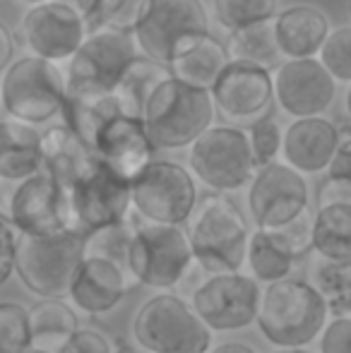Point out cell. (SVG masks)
Segmentation results:
<instances>
[{
    "label": "cell",
    "instance_id": "6da1fadb",
    "mask_svg": "<svg viewBox=\"0 0 351 353\" xmlns=\"http://www.w3.org/2000/svg\"><path fill=\"white\" fill-rule=\"evenodd\" d=\"M185 223V236L197 270L207 276L236 274L243 270L250 228L231 197L214 192L197 200Z\"/></svg>",
    "mask_w": 351,
    "mask_h": 353
},
{
    "label": "cell",
    "instance_id": "7a4b0ae2",
    "mask_svg": "<svg viewBox=\"0 0 351 353\" xmlns=\"http://www.w3.org/2000/svg\"><path fill=\"white\" fill-rule=\"evenodd\" d=\"M328 320L323 298L305 279L289 276L260 288L255 325L274 349H308Z\"/></svg>",
    "mask_w": 351,
    "mask_h": 353
},
{
    "label": "cell",
    "instance_id": "3957f363",
    "mask_svg": "<svg viewBox=\"0 0 351 353\" xmlns=\"http://www.w3.org/2000/svg\"><path fill=\"white\" fill-rule=\"evenodd\" d=\"M214 121L210 92L169 77L154 89L142 113V125L154 149L190 147Z\"/></svg>",
    "mask_w": 351,
    "mask_h": 353
},
{
    "label": "cell",
    "instance_id": "277c9868",
    "mask_svg": "<svg viewBox=\"0 0 351 353\" xmlns=\"http://www.w3.org/2000/svg\"><path fill=\"white\" fill-rule=\"evenodd\" d=\"M132 339L145 353H207L212 332L176 293L152 296L132 317Z\"/></svg>",
    "mask_w": 351,
    "mask_h": 353
},
{
    "label": "cell",
    "instance_id": "5b68a950",
    "mask_svg": "<svg viewBox=\"0 0 351 353\" xmlns=\"http://www.w3.org/2000/svg\"><path fill=\"white\" fill-rule=\"evenodd\" d=\"M130 34L140 56L169 65L185 43L210 34V17L202 0H145Z\"/></svg>",
    "mask_w": 351,
    "mask_h": 353
},
{
    "label": "cell",
    "instance_id": "8992f818",
    "mask_svg": "<svg viewBox=\"0 0 351 353\" xmlns=\"http://www.w3.org/2000/svg\"><path fill=\"white\" fill-rule=\"evenodd\" d=\"M0 103L5 116L19 123L34 128L48 123L66 103V72L41 58H19L3 77Z\"/></svg>",
    "mask_w": 351,
    "mask_h": 353
},
{
    "label": "cell",
    "instance_id": "52a82bcc",
    "mask_svg": "<svg viewBox=\"0 0 351 353\" xmlns=\"http://www.w3.org/2000/svg\"><path fill=\"white\" fill-rule=\"evenodd\" d=\"M190 270H195V262H192L185 228L142 223L137 219L130 255H128V272L135 286L169 291L185 279Z\"/></svg>",
    "mask_w": 351,
    "mask_h": 353
},
{
    "label": "cell",
    "instance_id": "ba28073f",
    "mask_svg": "<svg viewBox=\"0 0 351 353\" xmlns=\"http://www.w3.org/2000/svg\"><path fill=\"white\" fill-rule=\"evenodd\" d=\"M140 56L130 32L101 27L87 32L82 46L68 61L66 97L113 94L123 70Z\"/></svg>",
    "mask_w": 351,
    "mask_h": 353
},
{
    "label": "cell",
    "instance_id": "9c48e42d",
    "mask_svg": "<svg viewBox=\"0 0 351 353\" xmlns=\"http://www.w3.org/2000/svg\"><path fill=\"white\" fill-rule=\"evenodd\" d=\"M190 176L197 178L217 195H229L250 183L255 176V161L250 154L248 135L236 125H210L188 154Z\"/></svg>",
    "mask_w": 351,
    "mask_h": 353
},
{
    "label": "cell",
    "instance_id": "30bf717a",
    "mask_svg": "<svg viewBox=\"0 0 351 353\" xmlns=\"http://www.w3.org/2000/svg\"><path fill=\"white\" fill-rule=\"evenodd\" d=\"M82 260V233L63 231L56 236H19L14 274L27 291L43 298H63Z\"/></svg>",
    "mask_w": 351,
    "mask_h": 353
},
{
    "label": "cell",
    "instance_id": "8fae6325",
    "mask_svg": "<svg viewBox=\"0 0 351 353\" xmlns=\"http://www.w3.org/2000/svg\"><path fill=\"white\" fill-rule=\"evenodd\" d=\"M197 205V183L185 166L154 159L130 183V212L142 223L183 226Z\"/></svg>",
    "mask_w": 351,
    "mask_h": 353
},
{
    "label": "cell",
    "instance_id": "7c38bea8",
    "mask_svg": "<svg viewBox=\"0 0 351 353\" xmlns=\"http://www.w3.org/2000/svg\"><path fill=\"white\" fill-rule=\"evenodd\" d=\"M260 283L243 272L210 274L190 293L192 312L210 332H236L255 325Z\"/></svg>",
    "mask_w": 351,
    "mask_h": 353
},
{
    "label": "cell",
    "instance_id": "4fadbf2b",
    "mask_svg": "<svg viewBox=\"0 0 351 353\" xmlns=\"http://www.w3.org/2000/svg\"><path fill=\"white\" fill-rule=\"evenodd\" d=\"M310 207L308 183L284 161L258 168L248 183V212L255 228L274 231Z\"/></svg>",
    "mask_w": 351,
    "mask_h": 353
},
{
    "label": "cell",
    "instance_id": "5bb4252c",
    "mask_svg": "<svg viewBox=\"0 0 351 353\" xmlns=\"http://www.w3.org/2000/svg\"><path fill=\"white\" fill-rule=\"evenodd\" d=\"M68 202H70L72 226L77 233H89L101 226L121 223L132 214L130 183L118 178L99 159L68 190Z\"/></svg>",
    "mask_w": 351,
    "mask_h": 353
},
{
    "label": "cell",
    "instance_id": "9a60e30c",
    "mask_svg": "<svg viewBox=\"0 0 351 353\" xmlns=\"http://www.w3.org/2000/svg\"><path fill=\"white\" fill-rule=\"evenodd\" d=\"M8 223L19 236H56L75 231L68 190H63L48 173L37 171L14 190Z\"/></svg>",
    "mask_w": 351,
    "mask_h": 353
},
{
    "label": "cell",
    "instance_id": "2e32d148",
    "mask_svg": "<svg viewBox=\"0 0 351 353\" xmlns=\"http://www.w3.org/2000/svg\"><path fill=\"white\" fill-rule=\"evenodd\" d=\"M87 37V24L75 5L48 0L32 5L22 19V39L34 58L48 63L70 61Z\"/></svg>",
    "mask_w": 351,
    "mask_h": 353
},
{
    "label": "cell",
    "instance_id": "e0dca14e",
    "mask_svg": "<svg viewBox=\"0 0 351 353\" xmlns=\"http://www.w3.org/2000/svg\"><path fill=\"white\" fill-rule=\"evenodd\" d=\"M272 94L281 111L294 121L318 118L332 106L337 82L323 70L315 58L308 61H284L272 74Z\"/></svg>",
    "mask_w": 351,
    "mask_h": 353
},
{
    "label": "cell",
    "instance_id": "ac0fdd59",
    "mask_svg": "<svg viewBox=\"0 0 351 353\" xmlns=\"http://www.w3.org/2000/svg\"><path fill=\"white\" fill-rule=\"evenodd\" d=\"M214 111L231 123H255L267 116L274 94H272V72L248 63H231L217 77L210 89Z\"/></svg>",
    "mask_w": 351,
    "mask_h": 353
},
{
    "label": "cell",
    "instance_id": "d6986e66",
    "mask_svg": "<svg viewBox=\"0 0 351 353\" xmlns=\"http://www.w3.org/2000/svg\"><path fill=\"white\" fill-rule=\"evenodd\" d=\"M92 152L118 178L132 183L154 161L157 149L152 147L140 118L118 113L97 132Z\"/></svg>",
    "mask_w": 351,
    "mask_h": 353
},
{
    "label": "cell",
    "instance_id": "ffe728a7",
    "mask_svg": "<svg viewBox=\"0 0 351 353\" xmlns=\"http://www.w3.org/2000/svg\"><path fill=\"white\" fill-rule=\"evenodd\" d=\"M130 288H135L132 281L116 265L99 257H82L66 296L70 298L75 310L87 315H103L121 305Z\"/></svg>",
    "mask_w": 351,
    "mask_h": 353
},
{
    "label": "cell",
    "instance_id": "44dd1931",
    "mask_svg": "<svg viewBox=\"0 0 351 353\" xmlns=\"http://www.w3.org/2000/svg\"><path fill=\"white\" fill-rule=\"evenodd\" d=\"M339 142V125L318 118H299L281 130V157L296 173H320L328 168Z\"/></svg>",
    "mask_w": 351,
    "mask_h": 353
},
{
    "label": "cell",
    "instance_id": "7402d4cb",
    "mask_svg": "<svg viewBox=\"0 0 351 353\" xmlns=\"http://www.w3.org/2000/svg\"><path fill=\"white\" fill-rule=\"evenodd\" d=\"M274 41L279 56L286 61H308L315 58L330 34V22L323 10L313 5H294L274 14Z\"/></svg>",
    "mask_w": 351,
    "mask_h": 353
},
{
    "label": "cell",
    "instance_id": "603a6c76",
    "mask_svg": "<svg viewBox=\"0 0 351 353\" xmlns=\"http://www.w3.org/2000/svg\"><path fill=\"white\" fill-rule=\"evenodd\" d=\"M39 157H41V171L48 173L63 190H70L75 181H80L97 161L92 149L68 125H51L46 132H41Z\"/></svg>",
    "mask_w": 351,
    "mask_h": 353
},
{
    "label": "cell",
    "instance_id": "cb8c5ba5",
    "mask_svg": "<svg viewBox=\"0 0 351 353\" xmlns=\"http://www.w3.org/2000/svg\"><path fill=\"white\" fill-rule=\"evenodd\" d=\"M226 65H229V56H226L224 43L212 34H205V37H197L190 43H185L171 58L166 70L171 77L188 87L210 92Z\"/></svg>",
    "mask_w": 351,
    "mask_h": 353
},
{
    "label": "cell",
    "instance_id": "d4e9b609",
    "mask_svg": "<svg viewBox=\"0 0 351 353\" xmlns=\"http://www.w3.org/2000/svg\"><path fill=\"white\" fill-rule=\"evenodd\" d=\"M39 142L41 132L34 125L0 116V178L22 183L41 171Z\"/></svg>",
    "mask_w": 351,
    "mask_h": 353
},
{
    "label": "cell",
    "instance_id": "484cf974",
    "mask_svg": "<svg viewBox=\"0 0 351 353\" xmlns=\"http://www.w3.org/2000/svg\"><path fill=\"white\" fill-rule=\"evenodd\" d=\"M29 346L58 353L68 339L80 330L77 310L63 298H43L27 307Z\"/></svg>",
    "mask_w": 351,
    "mask_h": 353
},
{
    "label": "cell",
    "instance_id": "4316f807",
    "mask_svg": "<svg viewBox=\"0 0 351 353\" xmlns=\"http://www.w3.org/2000/svg\"><path fill=\"white\" fill-rule=\"evenodd\" d=\"M296 257L284 243V238L277 231H265V228H255L248 236V245H245V262L250 270V279L274 283L281 279H289L294 274Z\"/></svg>",
    "mask_w": 351,
    "mask_h": 353
},
{
    "label": "cell",
    "instance_id": "83f0119b",
    "mask_svg": "<svg viewBox=\"0 0 351 353\" xmlns=\"http://www.w3.org/2000/svg\"><path fill=\"white\" fill-rule=\"evenodd\" d=\"M171 74L166 70V65L154 63L145 56H137L130 65L123 70L121 79H118L116 89H113V99H116L118 108L123 116L140 118L145 113V106L150 101V97L154 94V89L161 82H166Z\"/></svg>",
    "mask_w": 351,
    "mask_h": 353
},
{
    "label": "cell",
    "instance_id": "f1b7e54d",
    "mask_svg": "<svg viewBox=\"0 0 351 353\" xmlns=\"http://www.w3.org/2000/svg\"><path fill=\"white\" fill-rule=\"evenodd\" d=\"M313 255L332 262H351V205H332L313 212Z\"/></svg>",
    "mask_w": 351,
    "mask_h": 353
},
{
    "label": "cell",
    "instance_id": "f546056e",
    "mask_svg": "<svg viewBox=\"0 0 351 353\" xmlns=\"http://www.w3.org/2000/svg\"><path fill=\"white\" fill-rule=\"evenodd\" d=\"M224 48L231 63H248V65L263 68L267 72L279 65L281 61L272 19L229 32V41L224 43Z\"/></svg>",
    "mask_w": 351,
    "mask_h": 353
},
{
    "label": "cell",
    "instance_id": "4dcf8cb0",
    "mask_svg": "<svg viewBox=\"0 0 351 353\" xmlns=\"http://www.w3.org/2000/svg\"><path fill=\"white\" fill-rule=\"evenodd\" d=\"M63 116H66V123L82 142L92 149L94 137L97 132L111 121L113 116L121 113L113 94H92V97H66V103H63Z\"/></svg>",
    "mask_w": 351,
    "mask_h": 353
},
{
    "label": "cell",
    "instance_id": "1f68e13d",
    "mask_svg": "<svg viewBox=\"0 0 351 353\" xmlns=\"http://www.w3.org/2000/svg\"><path fill=\"white\" fill-rule=\"evenodd\" d=\"M310 286L318 291L330 317H351V262H332L313 255Z\"/></svg>",
    "mask_w": 351,
    "mask_h": 353
},
{
    "label": "cell",
    "instance_id": "d6a6232c",
    "mask_svg": "<svg viewBox=\"0 0 351 353\" xmlns=\"http://www.w3.org/2000/svg\"><path fill=\"white\" fill-rule=\"evenodd\" d=\"M135 223L137 219L130 214L121 223H111V226H101L97 231L82 233V257H99V260L111 262L132 281L130 272H128V255H130ZM132 286H135V281H132Z\"/></svg>",
    "mask_w": 351,
    "mask_h": 353
},
{
    "label": "cell",
    "instance_id": "836d02e7",
    "mask_svg": "<svg viewBox=\"0 0 351 353\" xmlns=\"http://www.w3.org/2000/svg\"><path fill=\"white\" fill-rule=\"evenodd\" d=\"M145 0H75V10L82 14L87 32L101 27L132 32Z\"/></svg>",
    "mask_w": 351,
    "mask_h": 353
},
{
    "label": "cell",
    "instance_id": "e575fe53",
    "mask_svg": "<svg viewBox=\"0 0 351 353\" xmlns=\"http://www.w3.org/2000/svg\"><path fill=\"white\" fill-rule=\"evenodd\" d=\"M212 8H214L217 22L234 32L248 24L274 19L279 0H212Z\"/></svg>",
    "mask_w": 351,
    "mask_h": 353
},
{
    "label": "cell",
    "instance_id": "d590c367",
    "mask_svg": "<svg viewBox=\"0 0 351 353\" xmlns=\"http://www.w3.org/2000/svg\"><path fill=\"white\" fill-rule=\"evenodd\" d=\"M315 61L323 65V70L334 82L347 84L351 79V29L349 27L330 29L328 39L320 46Z\"/></svg>",
    "mask_w": 351,
    "mask_h": 353
},
{
    "label": "cell",
    "instance_id": "8d00e7d4",
    "mask_svg": "<svg viewBox=\"0 0 351 353\" xmlns=\"http://www.w3.org/2000/svg\"><path fill=\"white\" fill-rule=\"evenodd\" d=\"M29 349L27 307L14 301L0 303V353H22Z\"/></svg>",
    "mask_w": 351,
    "mask_h": 353
},
{
    "label": "cell",
    "instance_id": "74e56055",
    "mask_svg": "<svg viewBox=\"0 0 351 353\" xmlns=\"http://www.w3.org/2000/svg\"><path fill=\"white\" fill-rule=\"evenodd\" d=\"M250 144V154H253L255 168H263L267 163L277 161L281 154V128L272 116H263L245 130Z\"/></svg>",
    "mask_w": 351,
    "mask_h": 353
},
{
    "label": "cell",
    "instance_id": "f35d334b",
    "mask_svg": "<svg viewBox=\"0 0 351 353\" xmlns=\"http://www.w3.org/2000/svg\"><path fill=\"white\" fill-rule=\"evenodd\" d=\"M274 231L284 238V243L294 252L296 260L313 252V210L310 207L301 212L296 219H291L289 223H284L281 228H274Z\"/></svg>",
    "mask_w": 351,
    "mask_h": 353
},
{
    "label": "cell",
    "instance_id": "ab89813d",
    "mask_svg": "<svg viewBox=\"0 0 351 353\" xmlns=\"http://www.w3.org/2000/svg\"><path fill=\"white\" fill-rule=\"evenodd\" d=\"M318 339L320 353H351V317H330Z\"/></svg>",
    "mask_w": 351,
    "mask_h": 353
},
{
    "label": "cell",
    "instance_id": "60d3db41",
    "mask_svg": "<svg viewBox=\"0 0 351 353\" xmlns=\"http://www.w3.org/2000/svg\"><path fill=\"white\" fill-rule=\"evenodd\" d=\"M113 344L108 341L106 334L92 327H80L70 339L63 344L58 353H111Z\"/></svg>",
    "mask_w": 351,
    "mask_h": 353
},
{
    "label": "cell",
    "instance_id": "b9f144b4",
    "mask_svg": "<svg viewBox=\"0 0 351 353\" xmlns=\"http://www.w3.org/2000/svg\"><path fill=\"white\" fill-rule=\"evenodd\" d=\"M328 178L337 181H351V132L349 125H339V142L334 149L332 159L328 163Z\"/></svg>",
    "mask_w": 351,
    "mask_h": 353
},
{
    "label": "cell",
    "instance_id": "7bdbcfd3",
    "mask_svg": "<svg viewBox=\"0 0 351 353\" xmlns=\"http://www.w3.org/2000/svg\"><path fill=\"white\" fill-rule=\"evenodd\" d=\"M332 205H351V181L325 178L320 183L318 195H315V210H325Z\"/></svg>",
    "mask_w": 351,
    "mask_h": 353
},
{
    "label": "cell",
    "instance_id": "ee69618b",
    "mask_svg": "<svg viewBox=\"0 0 351 353\" xmlns=\"http://www.w3.org/2000/svg\"><path fill=\"white\" fill-rule=\"evenodd\" d=\"M19 233L0 219V286L14 274V252H17Z\"/></svg>",
    "mask_w": 351,
    "mask_h": 353
},
{
    "label": "cell",
    "instance_id": "f6af8a7d",
    "mask_svg": "<svg viewBox=\"0 0 351 353\" xmlns=\"http://www.w3.org/2000/svg\"><path fill=\"white\" fill-rule=\"evenodd\" d=\"M12 56H14L12 34H10V29L5 27L3 22H0V72H3L5 68H10V63H12Z\"/></svg>",
    "mask_w": 351,
    "mask_h": 353
},
{
    "label": "cell",
    "instance_id": "bcb514c9",
    "mask_svg": "<svg viewBox=\"0 0 351 353\" xmlns=\"http://www.w3.org/2000/svg\"><path fill=\"white\" fill-rule=\"evenodd\" d=\"M19 183L8 181V178H0V219L8 221V214H10V202H12V195L17 190Z\"/></svg>",
    "mask_w": 351,
    "mask_h": 353
},
{
    "label": "cell",
    "instance_id": "7dc6e473",
    "mask_svg": "<svg viewBox=\"0 0 351 353\" xmlns=\"http://www.w3.org/2000/svg\"><path fill=\"white\" fill-rule=\"evenodd\" d=\"M207 353H258V351L250 344H245V341H221L217 346H210Z\"/></svg>",
    "mask_w": 351,
    "mask_h": 353
},
{
    "label": "cell",
    "instance_id": "c3c4849f",
    "mask_svg": "<svg viewBox=\"0 0 351 353\" xmlns=\"http://www.w3.org/2000/svg\"><path fill=\"white\" fill-rule=\"evenodd\" d=\"M111 353H145V351L135 349V346H128V344H118V346H113Z\"/></svg>",
    "mask_w": 351,
    "mask_h": 353
},
{
    "label": "cell",
    "instance_id": "681fc988",
    "mask_svg": "<svg viewBox=\"0 0 351 353\" xmlns=\"http://www.w3.org/2000/svg\"><path fill=\"white\" fill-rule=\"evenodd\" d=\"M272 353H313V351H308V349H277Z\"/></svg>",
    "mask_w": 351,
    "mask_h": 353
},
{
    "label": "cell",
    "instance_id": "f907efd6",
    "mask_svg": "<svg viewBox=\"0 0 351 353\" xmlns=\"http://www.w3.org/2000/svg\"><path fill=\"white\" fill-rule=\"evenodd\" d=\"M22 353H51V351H41V349H34V346H29V349H24Z\"/></svg>",
    "mask_w": 351,
    "mask_h": 353
},
{
    "label": "cell",
    "instance_id": "816d5d0a",
    "mask_svg": "<svg viewBox=\"0 0 351 353\" xmlns=\"http://www.w3.org/2000/svg\"><path fill=\"white\" fill-rule=\"evenodd\" d=\"M22 3H29V5H41V3H48V0H22Z\"/></svg>",
    "mask_w": 351,
    "mask_h": 353
},
{
    "label": "cell",
    "instance_id": "f5cc1de1",
    "mask_svg": "<svg viewBox=\"0 0 351 353\" xmlns=\"http://www.w3.org/2000/svg\"><path fill=\"white\" fill-rule=\"evenodd\" d=\"M0 116H3V103H0Z\"/></svg>",
    "mask_w": 351,
    "mask_h": 353
}]
</instances>
